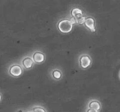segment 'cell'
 Masks as SVG:
<instances>
[{
  "instance_id": "cell-1",
  "label": "cell",
  "mask_w": 120,
  "mask_h": 112,
  "mask_svg": "<svg viewBox=\"0 0 120 112\" xmlns=\"http://www.w3.org/2000/svg\"><path fill=\"white\" fill-rule=\"evenodd\" d=\"M57 28L63 34H68L72 31L73 22L68 19H63L58 22Z\"/></svg>"
},
{
  "instance_id": "cell-2",
  "label": "cell",
  "mask_w": 120,
  "mask_h": 112,
  "mask_svg": "<svg viewBox=\"0 0 120 112\" xmlns=\"http://www.w3.org/2000/svg\"><path fill=\"white\" fill-rule=\"evenodd\" d=\"M71 15L75 19L76 22H77L79 23H80V24L84 23V21L86 19V18L83 16L82 11L78 8H75L71 9Z\"/></svg>"
},
{
  "instance_id": "cell-3",
  "label": "cell",
  "mask_w": 120,
  "mask_h": 112,
  "mask_svg": "<svg viewBox=\"0 0 120 112\" xmlns=\"http://www.w3.org/2000/svg\"><path fill=\"white\" fill-rule=\"evenodd\" d=\"M79 64L81 68L83 69H87L91 64V59L89 55L83 54L80 55L79 59Z\"/></svg>"
},
{
  "instance_id": "cell-4",
  "label": "cell",
  "mask_w": 120,
  "mask_h": 112,
  "mask_svg": "<svg viewBox=\"0 0 120 112\" xmlns=\"http://www.w3.org/2000/svg\"><path fill=\"white\" fill-rule=\"evenodd\" d=\"M23 70L18 64H13L9 67V73L13 77H19L22 74Z\"/></svg>"
},
{
  "instance_id": "cell-5",
  "label": "cell",
  "mask_w": 120,
  "mask_h": 112,
  "mask_svg": "<svg viewBox=\"0 0 120 112\" xmlns=\"http://www.w3.org/2000/svg\"><path fill=\"white\" fill-rule=\"evenodd\" d=\"M85 27L91 31L92 32H96V29L95 27V19L92 17H87L84 23Z\"/></svg>"
},
{
  "instance_id": "cell-6",
  "label": "cell",
  "mask_w": 120,
  "mask_h": 112,
  "mask_svg": "<svg viewBox=\"0 0 120 112\" xmlns=\"http://www.w3.org/2000/svg\"><path fill=\"white\" fill-rule=\"evenodd\" d=\"M32 59L35 63H43L45 60V56L43 53L40 51H36L33 54Z\"/></svg>"
},
{
  "instance_id": "cell-7",
  "label": "cell",
  "mask_w": 120,
  "mask_h": 112,
  "mask_svg": "<svg viewBox=\"0 0 120 112\" xmlns=\"http://www.w3.org/2000/svg\"><path fill=\"white\" fill-rule=\"evenodd\" d=\"M22 65L25 69H29L32 68L34 64V61L30 57H26L22 61Z\"/></svg>"
},
{
  "instance_id": "cell-8",
  "label": "cell",
  "mask_w": 120,
  "mask_h": 112,
  "mask_svg": "<svg viewBox=\"0 0 120 112\" xmlns=\"http://www.w3.org/2000/svg\"><path fill=\"white\" fill-rule=\"evenodd\" d=\"M101 106L100 103L97 100H91L89 103V108L96 110L97 111H99L101 109Z\"/></svg>"
},
{
  "instance_id": "cell-9",
  "label": "cell",
  "mask_w": 120,
  "mask_h": 112,
  "mask_svg": "<svg viewBox=\"0 0 120 112\" xmlns=\"http://www.w3.org/2000/svg\"><path fill=\"white\" fill-rule=\"evenodd\" d=\"M52 76L55 79L59 80L62 78V73L59 69H54L52 71Z\"/></svg>"
},
{
  "instance_id": "cell-10",
  "label": "cell",
  "mask_w": 120,
  "mask_h": 112,
  "mask_svg": "<svg viewBox=\"0 0 120 112\" xmlns=\"http://www.w3.org/2000/svg\"><path fill=\"white\" fill-rule=\"evenodd\" d=\"M32 111L33 112H47L44 108L41 106L34 107Z\"/></svg>"
},
{
  "instance_id": "cell-11",
  "label": "cell",
  "mask_w": 120,
  "mask_h": 112,
  "mask_svg": "<svg viewBox=\"0 0 120 112\" xmlns=\"http://www.w3.org/2000/svg\"><path fill=\"white\" fill-rule=\"evenodd\" d=\"M87 112H98V111H97L96 110H94V109H88L87 110Z\"/></svg>"
},
{
  "instance_id": "cell-12",
  "label": "cell",
  "mask_w": 120,
  "mask_h": 112,
  "mask_svg": "<svg viewBox=\"0 0 120 112\" xmlns=\"http://www.w3.org/2000/svg\"><path fill=\"white\" fill-rule=\"evenodd\" d=\"M118 76H119V78H120V70L119 71V73H118Z\"/></svg>"
},
{
  "instance_id": "cell-13",
  "label": "cell",
  "mask_w": 120,
  "mask_h": 112,
  "mask_svg": "<svg viewBox=\"0 0 120 112\" xmlns=\"http://www.w3.org/2000/svg\"><path fill=\"white\" fill-rule=\"evenodd\" d=\"M33 112L32 111H29V112Z\"/></svg>"
}]
</instances>
